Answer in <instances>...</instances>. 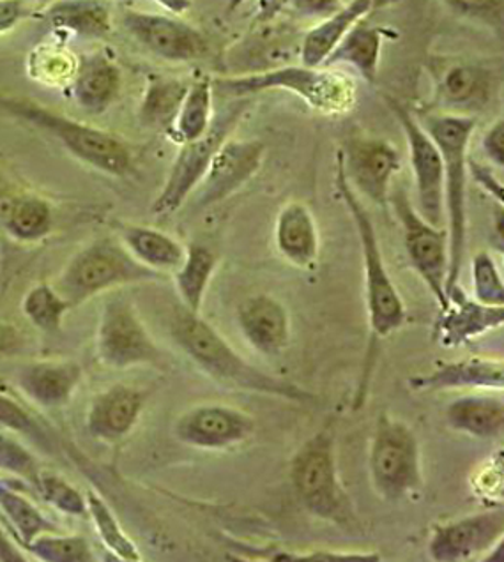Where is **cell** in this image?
Instances as JSON below:
<instances>
[{
	"mask_svg": "<svg viewBox=\"0 0 504 562\" xmlns=\"http://www.w3.org/2000/svg\"><path fill=\"white\" fill-rule=\"evenodd\" d=\"M115 236L126 246V250L153 271L173 272L181 266L187 255V246L176 237L158 228L137 225V223L117 222L114 225Z\"/></svg>",
	"mask_w": 504,
	"mask_h": 562,
	"instance_id": "28",
	"label": "cell"
},
{
	"mask_svg": "<svg viewBox=\"0 0 504 562\" xmlns=\"http://www.w3.org/2000/svg\"><path fill=\"white\" fill-rule=\"evenodd\" d=\"M23 559L25 558H22L19 550L14 549L13 541H11V538H8L4 529L0 527V561L16 562L23 561Z\"/></svg>",
	"mask_w": 504,
	"mask_h": 562,
	"instance_id": "50",
	"label": "cell"
},
{
	"mask_svg": "<svg viewBox=\"0 0 504 562\" xmlns=\"http://www.w3.org/2000/svg\"><path fill=\"white\" fill-rule=\"evenodd\" d=\"M376 2L378 0H349L347 4L341 5L340 10H336L315 27L310 29L301 43V64L310 68L323 66L327 55L332 54L335 46L341 42V37L346 36L356 23L365 20V16L373 10Z\"/></svg>",
	"mask_w": 504,
	"mask_h": 562,
	"instance_id": "29",
	"label": "cell"
},
{
	"mask_svg": "<svg viewBox=\"0 0 504 562\" xmlns=\"http://www.w3.org/2000/svg\"><path fill=\"white\" fill-rule=\"evenodd\" d=\"M22 335L10 324H0V358L13 356L22 349Z\"/></svg>",
	"mask_w": 504,
	"mask_h": 562,
	"instance_id": "48",
	"label": "cell"
},
{
	"mask_svg": "<svg viewBox=\"0 0 504 562\" xmlns=\"http://www.w3.org/2000/svg\"><path fill=\"white\" fill-rule=\"evenodd\" d=\"M248 100L250 98L236 100V103H232L220 114H214L213 123L204 135L197 140L181 144L178 156L173 159L170 172H168L167 181L150 205V211L155 216L158 218L172 216L182 205L187 204V200L195 193L200 181L204 179L214 155L219 153L223 142L231 138L237 123L246 114Z\"/></svg>",
	"mask_w": 504,
	"mask_h": 562,
	"instance_id": "9",
	"label": "cell"
},
{
	"mask_svg": "<svg viewBox=\"0 0 504 562\" xmlns=\"http://www.w3.org/2000/svg\"><path fill=\"white\" fill-rule=\"evenodd\" d=\"M190 83L181 78L150 77L138 106L142 126L170 136Z\"/></svg>",
	"mask_w": 504,
	"mask_h": 562,
	"instance_id": "32",
	"label": "cell"
},
{
	"mask_svg": "<svg viewBox=\"0 0 504 562\" xmlns=\"http://www.w3.org/2000/svg\"><path fill=\"white\" fill-rule=\"evenodd\" d=\"M29 0H0V36L13 31L27 14Z\"/></svg>",
	"mask_w": 504,
	"mask_h": 562,
	"instance_id": "47",
	"label": "cell"
},
{
	"mask_svg": "<svg viewBox=\"0 0 504 562\" xmlns=\"http://www.w3.org/2000/svg\"><path fill=\"white\" fill-rule=\"evenodd\" d=\"M216 268H219V255L214 254L210 246L200 245V243H191L187 246L184 260L173 271V283L184 308L200 313Z\"/></svg>",
	"mask_w": 504,
	"mask_h": 562,
	"instance_id": "33",
	"label": "cell"
},
{
	"mask_svg": "<svg viewBox=\"0 0 504 562\" xmlns=\"http://www.w3.org/2000/svg\"><path fill=\"white\" fill-rule=\"evenodd\" d=\"M289 477L295 497L312 517L346 531L358 529V518L338 476L333 423H327L295 451Z\"/></svg>",
	"mask_w": 504,
	"mask_h": 562,
	"instance_id": "5",
	"label": "cell"
},
{
	"mask_svg": "<svg viewBox=\"0 0 504 562\" xmlns=\"http://www.w3.org/2000/svg\"><path fill=\"white\" fill-rule=\"evenodd\" d=\"M255 419L242 408L223 404H200L188 408L173 425L181 445L204 451L236 448L254 436Z\"/></svg>",
	"mask_w": 504,
	"mask_h": 562,
	"instance_id": "15",
	"label": "cell"
},
{
	"mask_svg": "<svg viewBox=\"0 0 504 562\" xmlns=\"http://www.w3.org/2000/svg\"><path fill=\"white\" fill-rule=\"evenodd\" d=\"M23 549L43 562H91L94 561L91 544L83 536H63L45 532L25 544Z\"/></svg>",
	"mask_w": 504,
	"mask_h": 562,
	"instance_id": "37",
	"label": "cell"
},
{
	"mask_svg": "<svg viewBox=\"0 0 504 562\" xmlns=\"http://www.w3.org/2000/svg\"><path fill=\"white\" fill-rule=\"evenodd\" d=\"M335 187L341 202L349 211L358 234L361 257H363L365 304H367L368 327L373 338H388L404 326L407 318L404 300L391 280L387 262L382 257L378 231L363 200L350 187L340 164L336 161Z\"/></svg>",
	"mask_w": 504,
	"mask_h": 562,
	"instance_id": "6",
	"label": "cell"
},
{
	"mask_svg": "<svg viewBox=\"0 0 504 562\" xmlns=\"http://www.w3.org/2000/svg\"><path fill=\"white\" fill-rule=\"evenodd\" d=\"M504 323V306H486L457 286L450 294L448 308L441 310L434 327V338L445 349H457L471 344L480 336L494 331Z\"/></svg>",
	"mask_w": 504,
	"mask_h": 562,
	"instance_id": "22",
	"label": "cell"
},
{
	"mask_svg": "<svg viewBox=\"0 0 504 562\" xmlns=\"http://www.w3.org/2000/svg\"><path fill=\"white\" fill-rule=\"evenodd\" d=\"M0 112L52 136L75 159L98 172L126 178L135 170L132 147L114 133L68 117L22 95L0 94Z\"/></svg>",
	"mask_w": 504,
	"mask_h": 562,
	"instance_id": "3",
	"label": "cell"
},
{
	"mask_svg": "<svg viewBox=\"0 0 504 562\" xmlns=\"http://www.w3.org/2000/svg\"><path fill=\"white\" fill-rule=\"evenodd\" d=\"M0 471L13 474L16 480L27 483L32 490H36L43 471L36 454L4 428H0Z\"/></svg>",
	"mask_w": 504,
	"mask_h": 562,
	"instance_id": "38",
	"label": "cell"
},
{
	"mask_svg": "<svg viewBox=\"0 0 504 562\" xmlns=\"http://www.w3.org/2000/svg\"><path fill=\"white\" fill-rule=\"evenodd\" d=\"M83 368L74 359L29 361L16 370L14 381L23 395L43 408H63L82 384Z\"/></svg>",
	"mask_w": 504,
	"mask_h": 562,
	"instance_id": "21",
	"label": "cell"
},
{
	"mask_svg": "<svg viewBox=\"0 0 504 562\" xmlns=\"http://www.w3.org/2000/svg\"><path fill=\"white\" fill-rule=\"evenodd\" d=\"M237 326L245 340L266 358H278L291 344V317L275 295L257 294L237 306Z\"/></svg>",
	"mask_w": 504,
	"mask_h": 562,
	"instance_id": "20",
	"label": "cell"
},
{
	"mask_svg": "<svg viewBox=\"0 0 504 562\" xmlns=\"http://www.w3.org/2000/svg\"><path fill=\"white\" fill-rule=\"evenodd\" d=\"M96 358L110 370L161 367L165 352L159 349L132 301L112 295L103 303L96 329Z\"/></svg>",
	"mask_w": 504,
	"mask_h": 562,
	"instance_id": "10",
	"label": "cell"
},
{
	"mask_svg": "<svg viewBox=\"0 0 504 562\" xmlns=\"http://www.w3.org/2000/svg\"><path fill=\"white\" fill-rule=\"evenodd\" d=\"M446 422L453 430L492 440L503 434L504 404L501 396L463 395L446 408Z\"/></svg>",
	"mask_w": 504,
	"mask_h": 562,
	"instance_id": "31",
	"label": "cell"
},
{
	"mask_svg": "<svg viewBox=\"0 0 504 562\" xmlns=\"http://www.w3.org/2000/svg\"><path fill=\"white\" fill-rule=\"evenodd\" d=\"M69 89L87 114H103L123 91V71L105 52H92L78 59Z\"/></svg>",
	"mask_w": 504,
	"mask_h": 562,
	"instance_id": "24",
	"label": "cell"
},
{
	"mask_svg": "<svg viewBox=\"0 0 504 562\" xmlns=\"http://www.w3.org/2000/svg\"><path fill=\"white\" fill-rule=\"evenodd\" d=\"M388 202L393 205L396 218L402 225L405 254L411 266L418 272L439 308H448L450 300L446 292V281L450 269V251L446 227H436L423 218L404 190L390 193Z\"/></svg>",
	"mask_w": 504,
	"mask_h": 562,
	"instance_id": "11",
	"label": "cell"
},
{
	"mask_svg": "<svg viewBox=\"0 0 504 562\" xmlns=\"http://www.w3.org/2000/svg\"><path fill=\"white\" fill-rule=\"evenodd\" d=\"M373 492L387 503L410 499L423 488L418 437L407 423L381 414L373 430L370 457Z\"/></svg>",
	"mask_w": 504,
	"mask_h": 562,
	"instance_id": "8",
	"label": "cell"
},
{
	"mask_svg": "<svg viewBox=\"0 0 504 562\" xmlns=\"http://www.w3.org/2000/svg\"><path fill=\"white\" fill-rule=\"evenodd\" d=\"M411 390L427 391L485 390L501 391L504 387V367L500 359L473 358L459 361H443L430 373L411 376Z\"/></svg>",
	"mask_w": 504,
	"mask_h": 562,
	"instance_id": "23",
	"label": "cell"
},
{
	"mask_svg": "<svg viewBox=\"0 0 504 562\" xmlns=\"http://www.w3.org/2000/svg\"><path fill=\"white\" fill-rule=\"evenodd\" d=\"M503 535V509L474 513L437 526L428 541V555L437 562L471 561L495 549Z\"/></svg>",
	"mask_w": 504,
	"mask_h": 562,
	"instance_id": "17",
	"label": "cell"
},
{
	"mask_svg": "<svg viewBox=\"0 0 504 562\" xmlns=\"http://www.w3.org/2000/svg\"><path fill=\"white\" fill-rule=\"evenodd\" d=\"M495 78L480 64L455 63L437 75L434 109L441 114L473 115L494 95Z\"/></svg>",
	"mask_w": 504,
	"mask_h": 562,
	"instance_id": "19",
	"label": "cell"
},
{
	"mask_svg": "<svg viewBox=\"0 0 504 562\" xmlns=\"http://www.w3.org/2000/svg\"><path fill=\"white\" fill-rule=\"evenodd\" d=\"M287 2L295 13L306 19H326L344 5L341 0H287Z\"/></svg>",
	"mask_w": 504,
	"mask_h": 562,
	"instance_id": "46",
	"label": "cell"
},
{
	"mask_svg": "<svg viewBox=\"0 0 504 562\" xmlns=\"http://www.w3.org/2000/svg\"><path fill=\"white\" fill-rule=\"evenodd\" d=\"M275 245L280 257L294 268H314L321 239L317 222L309 205L292 200L280 209L275 223Z\"/></svg>",
	"mask_w": 504,
	"mask_h": 562,
	"instance_id": "26",
	"label": "cell"
},
{
	"mask_svg": "<svg viewBox=\"0 0 504 562\" xmlns=\"http://www.w3.org/2000/svg\"><path fill=\"white\" fill-rule=\"evenodd\" d=\"M37 55V77L51 78L52 82L68 80L71 82L78 59H74L69 52L57 50V48H40Z\"/></svg>",
	"mask_w": 504,
	"mask_h": 562,
	"instance_id": "42",
	"label": "cell"
},
{
	"mask_svg": "<svg viewBox=\"0 0 504 562\" xmlns=\"http://www.w3.org/2000/svg\"><path fill=\"white\" fill-rule=\"evenodd\" d=\"M214 92L243 100L268 91H285L298 95L318 114L341 117L355 110L358 103V86L355 78L338 68H310V66H283L260 74L239 77L213 78Z\"/></svg>",
	"mask_w": 504,
	"mask_h": 562,
	"instance_id": "4",
	"label": "cell"
},
{
	"mask_svg": "<svg viewBox=\"0 0 504 562\" xmlns=\"http://www.w3.org/2000/svg\"><path fill=\"white\" fill-rule=\"evenodd\" d=\"M71 308V303L51 283H37L23 295V315L46 335H55L63 329L64 317Z\"/></svg>",
	"mask_w": 504,
	"mask_h": 562,
	"instance_id": "35",
	"label": "cell"
},
{
	"mask_svg": "<svg viewBox=\"0 0 504 562\" xmlns=\"http://www.w3.org/2000/svg\"><path fill=\"white\" fill-rule=\"evenodd\" d=\"M167 329L170 340L182 355L219 384L295 404H310L315 400L305 387L262 372L246 361L208 321L200 317V313L190 312L182 304L168 318Z\"/></svg>",
	"mask_w": 504,
	"mask_h": 562,
	"instance_id": "1",
	"label": "cell"
},
{
	"mask_svg": "<svg viewBox=\"0 0 504 562\" xmlns=\"http://www.w3.org/2000/svg\"><path fill=\"white\" fill-rule=\"evenodd\" d=\"M0 428L19 434L23 439L31 440L46 451L54 448V440L51 439L45 427H42V423L37 422L36 417L32 416L20 402L4 395L2 390H0Z\"/></svg>",
	"mask_w": 504,
	"mask_h": 562,
	"instance_id": "40",
	"label": "cell"
},
{
	"mask_svg": "<svg viewBox=\"0 0 504 562\" xmlns=\"http://www.w3.org/2000/svg\"><path fill=\"white\" fill-rule=\"evenodd\" d=\"M388 109L395 115L396 123L404 132L411 168H413L414 188L418 211L423 218L436 227L445 223V168L441 153L432 140L419 119L402 101L384 95Z\"/></svg>",
	"mask_w": 504,
	"mask_h": 562,
	"instance_id": "12",
	"label": "cell"
},
{
	"mask_svg": "<svg viewBox=\"0 0 504 562\" xmlns=\"http://www.w3.org/2000/svg\"><path fill=\"white\" fill-rule=\"evenodd\" d=\"M5 385L4 382H2V379H0V390H4Z\"/></svg>",
	"mask_w": 504,
	"mask_h": 562,
	"instance_id": "53",
	"label": "cell"
},
{
	"mask_svg": "<svg viewBox=\"0 0 504 562\" xmlns=\"http://www.w3.org/2000/svg\"><path fill=\"white\" fill-rule=\"evenodd\" d=\"M40 10V19L63 36L105 40L114 27L109 0H52Z\"/></svg>",
	"mask_w": 504,
	"mask_h": 562,
	"instance_id": "25",
	"label": "cell"
},
{
	"mask_svg": "<svg viewBox=\"0 0 504 562\" xmlns=\"http://www.w3.org/2000/svg\"><path fill=\"white\" fill-rule=\"evenodd\" d=\"M451 10L482 22L500 25L503 23V0H445Z\"/></svg>",
	"mask_w": 504,
	"mask_h": 562,
	"instance_id": "43",
	"label": "cell"
},
{
	"mask_svg": "<svg viewBox=\"0 0 504 562\" xmlns=\"http://www.w3.org/2000/svg\"><path fill=\"white\" fill-rule=\"evenodd\" d=\"M419 123L436 142L445 168V220L450 251L446 292L450 300L451 292L460 286V272L468 248V159L477 117L439 112L425 115Z\"/></svg>",
	"mask_w": 504,
	"mask_h": 562,
	"instance_id": "2",
	"label": "cell"
},
{
	"mask_svg": "<svg viewBox=\"0 0 504 562\" xmlns=\"http://www.w3.org/2000/svg\"><path fill=\"white\" fill-rule=\"evenodd\" d=\"M482 150L486 161L494 168L504 167V119H495L482 138Z\"/></svg>",
	"mask_w": 504,
	"mask_h": 562,
	"instance_id": "45",
	"label": "cell"
},
{
	"mask_svg": "<svg viewBox=\"0 0 504 562\" xmlns=\"http://www.w3.org/2000/svg\"><path fill=\"white\" fill-rule=\"evenodd\" d=\"M165 280V274L138 262L117 236L98 237L71 257L54 286L74 308L121 286Z\"/></svg>",
	"mask_w": 504,
	"mask_h": 562,
	"instance_id": "7",
	"label": "cell"
},
{
	"mask_svg": "<svg viewBox=\"0 0 504 562\" xmlns=\"http://www.w3.org/2000/svg\"><path fill=\"white\" fill-rule=\"evenodd\" d=\"M86 501L87 513L91 515L96 532L100 536L101 543L105 544V549L110 553H114L115 558L121 559V561H142L141 550H138L137 544L133 543L132 538L124 532L109 504L101 499L94 490H87Z\"/></svg>",
	"mask_w": 504,
	"mask_h": 562,
	"instance_id": "36",
	"label": "cell"
},
{
	"mask_svg": "<svg viewBox=\"0 0 504 562\" xmlns=\"http://www.w3.org/2000/svg\"><path fill=\"white\" fill-rule=\"evenodd\" d=\"M146 402V391L135 385L114 384L100 391L87 408L89 436L105 445H117L137 427Z\"/></svg>",
	"mask_w": 504,
	"mask_h": 562,
	"instance_id": "18",
	"label": "cell"
},
{
	"mask_svg": "<svg viewBox=\"0 0 504 562\" xmlns=\"http://www.w3.org/2000/svg\"><path fill=\"white\" fill-rule=\"evenodd\" d=\"M159 8H164L165 11L172 14V16H181L191 10L193 0H153Z\"/></svg>",
	"mask_w": 504,
	"mask_h": 562,
	"instance_id": "51",
	"label": "cell"
},
{
	"mask_svg": "<svg viewBox=\"0 0 504 562\" xmlns=\"http://www.w3.org/2000/svg\"><path fill=\"white\" fill-rule=\"evenodd\" d=\"M497 170V168H495ZM494 168L491 165L480 164L477 159L469 156L468 159V172L471 173V178L477 181L478 187L485 190L497 204L503 205L504 200V188L503 182L495 176Z\"/></svg>",
	"mask_w": 504,
	"mask_h": 562,
	"instance_id": "44",
	"label": "cell"
},
{
	"mask_svg": "<svg viewBox=\"0 0 504 562\" xmlns=\"http://www.w3.org/2000/svg\"><path fill=\"white\" fill-rule=\"evenodd\" d=\"M382 40H384L382 29L361 20L347 32L346 36L341 37V42L335 46L332 54L327 55L323 66L326 68L346 66L372 86L378 82Z\"/></svg>",
	"mask_w": 504,
	"mask_h": 562,
	"instance_id": "30",
	"label": "cell"
},
{
	"mask_svg": "<svg viewBox=\"0 0 504 562\" xmlns=\"http://www.w3.org/2000/svg\"><path fill=\"white\" fill-rule=\"evenodd\" d=\"M36 492L46 504H51L52 508L64 513V515H69V517L87 515L86 494L55 472L43 469Z\"/></svg>",
	"mask_w": 504,
	"mask_h": 562,
	"instance_id": "39",
	"label": "cell"
},
{
	"mask_svg": "<svg viewBox=\"0 0 504 562\" xmlns=\"http://www.w3.org/2000/svg\"><path fill=\"white\" fill-rule=\"evenodd\" d=\"M474 300L486 306H504V283L494 257L486 250L478 251L471 262Z\"/></svg>",
	"mask_w": 504,
	"mask_h": 562,
	"instance_id": "41",
	"label": "cell"
},
{
	"mask_svg": "<svg viewBox=\"0 0 504 562\" xmlns=\"http://www.w3.org/2000/svg\"><path fill=\"white\" fill-rule=\"evenodd\" d=\"M264 156H266V146L264 142L255 138L250 140L228 138L223 142L204 179L195 190L197 207H213L245 188L259 173Z\"/></svg>",
	"mask_w": 504,
	"mask_h": 562,
	"instance_id": "16",
	"label": "cell"
},
{
	"mask_svg": "<svg viewBox=\"0 0 504 562\" xmlns=\"http://www.w3.org/2000/svg\"><path fill=\"white\" fill-rule=\"evenodd\" d=\"M121 22L144 50L168 63H195L210 52L202 31L179 16L126 10Z\"/></svg>",
	"mask_w": 504,
	"mask_h": 562,
	"instance_id": "14",
	"label": "cell"
},
{
	"mask_svg": "<svg viewBox=\"0 0 504 562\" xmlns=\"http://www.w3.org/2000/svg\"><path fill=\"white\" fill-rule=\"evenodd\" d=\"M213 95V78L200 77L190 83L170 133L179 146L197 140L210 130L214 117Z\"/></svg>",
	"mask_w": 504,
	"mask_h": 562,
	"instance_id": "34",
	"label": "cell"
},
{
	"mask_svg": "<svg viewBox=\"0 0 504 562\" xmlns=\"http://www.w3.org/2000/svg\"><path fill=\"white\" fill-rule=\"evenodd\" d=\"M29 2L36 4L37 8H43V5L48 4V2H52V0H29Z\"/></svg>",
	"mask_w": 504,
	"mask_h": 562,
	"instance_id": "52",
	"label": "cell"
},
{
	"mask_svg": "<svg viewBox=\"0 0 504 562\" xmlns=\"http://www.w3.org/2000/svg\"><path fill=\"white\" fill-rule=\"evenodd\" d=\"M54 227V207L43 196L27 191L0 195V228L16 243H40L51 236Z\"/></svg>",
	"mask_w": 504,
	"mask_h": 562,
	"instance_id": "27",
	"label": "cell"
},
{
	"mask_svg": "<svg viewBox=\"0 0 504 562\" xmlns=\"http://www.w3.org/2000/svg\"><path fill=\"white\" fill-rule=\"evenodd\" d=\"M344 176L358 195L387 205L391 182L402 168L399 149L381 136L350 135L336 153Z\"/></svg>",
	"mask_w": 504,
	"mask_h": 562,
	"instance_id": "13",
	"label": "cell"
},
{
	"mask_svg": "<svg viewBox=\"0 0 504 562\" xmlns=\"http://www.w3.org/2000/svg\"><path fill=\"white\" fill-rule=\"evenodd\" d=\"M259 5V13H257V20L260 23L273 22L280 14L285 11L289 2L287 0H257Z\"/></svg>",
	"mask_w": 504,
	"mask_h": 562,
	"instance_id": "49",
	"label": "cell"
}]
</instances>
